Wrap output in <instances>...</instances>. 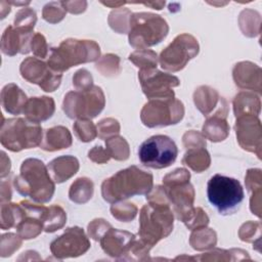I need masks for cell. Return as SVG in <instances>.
Instances as JSON below:
<instances>
[{"label": "cell", "mask_w": 262, "mask_h": 262, "mask_svg": "<svg viewBox=\"0 0 262 262\" xmlns=\"http://www.w3.org/2000/svg\"><path fill=\"white\" fill-rule=\"evenodd\" d=\"M152 174L131 166L105 179L101 184V195L111 204L133 195H147L152 190Z\"/></svg>", "instance_id": "1"}, {"label": "cell", "mask_w": 262, "mask_h": 262, "mask_svg": "<svg viewBox=\"0 0 262 262\" xmlns=\"http://www.w3.org/2000/svg\"><path fill=\"white\" fill-rule=\"evenodd\" d=\"M13 185L19 194L30 196L34 202L42 204L49 202L55 190L47 166L34 158L21 163L19 174L13 179Z\"/></svg>", "instance_id": "2"}, {"label": "cell", "mask_w": 262, "mask_h": 262, "mask_svg": "<svg viewBox=\"0 0 262 262\" xmlns=\"http://www.w3.org/2000/svg\"><path fill=\"white\" fill-rule=\"evenodd\" d=\"M174 215L168 200H151L144 205L139 214L140 239L152 248L167 237L173 230Z\"/></svg>", "instance_id": "3"}, {"label": "cell", "mask_w": 262, "mask_h": 262, "mask_svg": "<svg viewBox=\"0 0 262 262\" xmlns=\"http://www.w3.org/2000/svg\"><path fill=\"white\" fill-rule=\"evenodd\" d=\"M100 56L99 45L92 40L67 39L58 47H52L47 64L56 73L62 74L72 67L95 61Z\"/></svg>", "instance_id": "4"}, {"label": "cell", "mask_w": 262, "mask_h": 262, "mask_svg": "<svg viewBox=\"0 0 262 262\" xmlns=\"http://www.w3.org/2000/svg\"><path fill=\"white\" fill-rule=\"evenodd\" d=\"M169 32L167 21L159 14L151 12L132 13L129 20V44L137 49L159 44Z\"/></svg>", "instance_id": "5"}, {"label": "cell", "mask_w": 262, "mask_h": 262, "mask_svg": "<svg viewBox=\"0 0 262 262\" xmlns=\"http://www.w3.org/2000/svg\"><path fill=\"white\" fill-rule=\"evenodd\" d=\"M190 173L184 168H177L163 178V189L172 205L176 218L184 221L193 209L194 189L189 182Z\"/></svg>", "instance_id": "6"}, {"label": "cell", "mask_w": 262, "mask_h": 262, "mask_svg": "<svg viewBox=\"0 0 262 262\" xmlns=\"http://www.w3.org/2000/svg\"><path fill=\"white\" fill-rule=\"evenodd\" d=\"M42 136L41 126L24 118L6 119L1 124V144L13 152L40 145Z\"/></svg>", "instance_id": "7"}, {"label": "cell", "mask_w": 262, "mask_h": 262, "mask_svg": "<svg viewBox=\"0 0 262 262\" xmlns=\"http://www.w3.org/2000/svg\"><path fill=\"white\" fill-rule=\"evenodd\" d=\"M207 195L210 204L217 209L219 214L231 215L238 210L245 193L238 180L215 174L208 181Z\"/></svg>", "instance_id": "8"}, {"label": "cell", "mask_w": 262, "mask_h": 262, "mask_svg": "<svg viewBox=\"0 0 262 262\" xmlns=\"http://www.w3.org/2000/svg\"><path fill=\"white\" fill-rule=\"evenodd\" d=\"M104 104L103 91L93 85L86 90L68 92L62 102V110L70 119L91 120L101 113Z\"/></svg>", "instance_id": "9"}, {"label": "cell", "mask_w": 262, "mask_h": 262, "mask_svg": "<svg viewBox=\"0 0 262 262\" xmlns=\"http://www.w3.org/2000/svg\"><path fill=\"white\" fill-rule=\"evenodd\" d=\"M183 116L184 105L175 97L149 99L140 113L141 122L149 128L175 125Z\"/></svg>", "instance_id": "10"}, {"label": "cell", "mask_w": 262, "mask_h": 262, "mask_svg": "<svg viewBox=\"0 0 262 262\" xmlns=\"http://www.w3.org/2000/svg\"><path fill=\"white\" fill-rule=\"evenodd\" d=\"M176 143L167 135H154L144 140L138 149L141 164L151 169H164L171 166L177 158Z\"/></svg>", "instance_id": "11"}, {"label": "cell", "mask_w": 262, "mask_h": 262, "mask_svg": "<svg viewBox=\"0 0 262 262\" xmlns=\"http://www.w3.org/2000/svg\"><path fill=\"white\" fill-rule=\"evenodd\" d=\"M199 50L198 40L192 35L180 34L160 53L159 61L164 70L178 72L198 55Z\"/></svg>", "instance_id": "12"}, {"label": "cell", "mask_w": 262, "mask_h": 262, "mask_svg": "<svg viewBox=\"0 0 262 262\" xmlns=\"http://www.w3.org/2000/svg\"><path fill=\"white\" fill-rule=\"evenodd\" d=\"M138 79L142 92L148 99L175 97L173 88L180 85L177 77L157 69L140 70Z\"/></svg>", "instance_id": "13"}, {"label": "cell", "mask_w": 262, "mask_h": 262, "mask_svg": "<svg viewBox=\"0 0 262 262\" xmlns=\"http://www.w3.org/2000/svg\"><path fill=\"white\" fill-rule=\"evenodd\" d=\"M21 77L30 83L37 84L42 90L52 92L58 88L62 74L56 73L49 68L47 62L37 57H27L19 67Z\"/></svg>", "instance_id": "14"}, {"label": "cell", "mask_w": 262, "mask_h": 262, "mask_svg": "<svg viewBox=\"0 0 262 262\" xmlns=\"http://www.w3.org/2000/svg\"><path fill=\"white\" fill-rule=\"evenodd\" d=\"M90 242L83 228L69 227L50 244V251L57 259L78 257L90 249Z\"/></svg>", "instance_id": "15"}, {"label": "cell", "mask_w": 262, "mask_h": 262, "mask_svg": "<svg viewBox=\"0 0 262 262\" xmlns=\"http://www.w3.org/2000/svg\"><path fill=\"white\" fill-rule=\"evenodd\" d=\"M236 138L241 147L255 152L261 158V123L257 116H241L234 125Z\"/></svg>", "instance_id": "16"}, {"label": "cell", "mask_w": 262, "mask_h": 262, "mask_svg": "<svg viewBox=\"0 0 262 262\" xmlns=\"http://www.w3.org/2000/svg\"><path fill=\"white\" fill-rule=\"evenodd\" d=\"M136 238V235L131 232L111 227L104 232L99 241L105 254L114 258H122L126 260Z\"/></svg>", "instance_id": "17"}, {"label": "cell", "mask_w": 262, "mask_h": 262, "mask_svg": "<svg viewBox=\"0 0 262 262\" xmlns=\"http://www.w3.org/2000/svg\"><path fill=\"white\" fill-rule=\"evenodd\" d=\"M33 36V30L8 26L1 38V51L8 56L16 53L27 54L31 51Z\"/></svg>", "instance_id": "18"}, {"label": "cell", "mask_w": 262, "mask_h": 262, "mask_svg": "<svg viewBox=\"0 0 262 262\" xmlns=\"http://www.w3.org/2000/svg\"><path fill=\"white\" fill-rule=\"evenodd\" d=\"M232 77L241 89L261 92V69L257 64L251 61L238 62L233 68Z\"/></svg>", "instance_id": "19"}, {"label": "cell", "mask_w": 262, "mask_h": 262, "mask_svg": "<svg viewBox=\"0 0 262 262\" xmlns=\"http://www.w3.org/2000/svg\"><path fill=\"white\" fill-rule=\"evenodd\" d=\"M228 107L226 103L218 108L215 113L207 117L202 129V134L205 136V138L213 142H219L228 136L229 125L226 121Z\"/></svg>", "instance_id": "20"}, {"label": "cell", "mask_w": 262, "mask_h": 262, "mask_svg": "<svg viewBox=\"0 0 262 262\" xmlns=\"http://www.w3.org/2000/svg\"><path fill=\"white\" fill-rule=\"evenodd\" d=\"M55 111V103L53 98L48 96L31 97L28 99L24 115L30 122L39 124L52 117Z\"/></svg>", "instance_id": "21"}, {"label": "cell", "mask_w": 262, "mask_h": 262, "mask_svg": "<svg viewBox=\"0 0 262 262\" xmlns=\"http://www.w3.org/2000/svg\"><path fill=\"white\" fill-rule=\"evenodd\" d=\"M193 101L199 111L206 117L212 115L227 103L223 97H220L215 89L209 86L198 87L193 93Z\"/></svg>", "instance_id": "22"}, {"label": "cell", "mask_w": 262, "mask_h": 262, "mask_svg": "<svg viewBox=\"0 0 262 262\" xmlns=\"http://www.w3.org/2000/svg\"><path fill=\"white\" fill-rule=\"evenodd\" d=\"M79 161L73 156H61L52 160L47 169L56 183H61L74 176L79 170Z\"/></svg>", "instance_id": "23"}, {"label": "cell", "mask_w": 262, "mask_h": 262, "mask_svg": "<svg viewBox=\"0 0 262 262\" xmlns=\"http://www.w3.org/2000/svg\"><path fill=\"white\" fill-rule=\"evenodd\" d=\"M27 101V95L17 85L9 83L3 87L1 91V104L7 113L11 115L24 113Z\"/></svg>", "instance_id": "24"}, {"label": "cell", "mask_w": 262, "mask_h": 262, "mask_svg": "<svg viewBox=\"0 0 262 262\" xmlns=\"http://www.w3.org/2000/svg\"><path fill=\"white\" fill-rule=\"evenodd\" d=\"M71 145L72 135L68 128L63 126H55L47 129L40 144L41 148L46 151H55L68 148Z\"/></svg>", "instance_id": "25"}, {"label": "cell", "mask_w": 262, "mask_h": 262, "mask_svg": "<svg viewBox=\"0 0 262 262\" xmlns=\"http://www.w3.org/2000/svg\"><path fill=\"white\" fill-rule=\"evenodd\" d=\"M260 97L253 92L244 91L235 95L233 99V112L235 118L241 116H257L260 114Z\"/></svg>", "instance_id": "26"}, {"label": "cell", "mask_w": 262, "mask_h": 262, "mask_svg": "<svg viewBox=\"0 0 262 262\" xmlns=\"http://www.w3.org/2000/svg\"><path fill=\"white\" fill-rule=\"evenodd\" d=\"M246 186L249 191L252 192L250 200V209L251 212L261 217V170L260 169H250L248 170L245 177Z\"/></svg>", "instance_id": "27"}, {"label": "cell", "mask_w": 262, "mask_h": 262, "mask_svg": "<svg viewBox=\"0 0 262 262\" xmlns=\"http://www.w3.org/2000/svg\"><path fill=\"white\" fill-rule=\"evenodd\" d=\"M182 163L193 171L201 173L210 167L211 158L205 147H192L186 150Z\"/></svg>", "instance_id": "28"}, {"label": "cell", "mask_w": 262, "mask_h": 262, "mask_svg": "<svg viewBox=\"0 0 262 262\" xmlns=\"http://www.w3.org/2000/svg\"><path fill=\"white\" fill-rule=\"evenodd\" d=\"M15 228L17 234L23 239H31L38 236L42 230H44V224L39 218L33 216L24 209V217L15 226Z\"/></svg>", "instance_id": "29"}, {"label": "cell", "mask_w": 262, "mask_h": 262, "mask_svg": "<svg viewBox=\"0 0 262 262\" xmlns=\"http://www.w3.org/2000/svg\"><path fill=\"white\" fill-rule=\"evenodd\" d=\"M94 185L91 179L87 177H80L76 179L69 190V198L76 204H85L93 195Z\"/></svg>", "instance_id": "30"}, {"label": "cell", "mask_w": 262, "mask_h": 262, "mask_svg": "<svg viewBox=\"0 0 262 262\" xmlns=\"http://www.w3.org/2000/svg\"><path fill=\"white\" fill-rule=\"evenodd\" d=\"M189 243L191 247L196 251L214 248L217 243L216 232L211 228H207L206 226L194 229L190 234Z\"/></svg>", "instance_id": "31"}, {"label": "cell", "mask_w": 262, "mask_h": 262, "mask_svg": "<svg viewBox=\"0 0 262 262\" xmlns=\"http://www.w3.org/2000/svg\"><path fill=\"white\" fill-rule=\"evenodd\" d=\"M24 217L21 205L9 203L1 204V228L3 230L15 227Z\"/></svg>", "instance_id": "32"}, {"label": "cell", "mask_w": 262, "mask_h": 262, "mask_svg": "<svg viewBox=\"0 0 262 262\" xmlns=\"http://www.w3.org/2000/svg\"><path fill=\"white\" fill-rule=\"evenodd\" d=\"M67 221V213L58 205L48 207L47 216L44 223L45 232H54L63 227Z\"/></svg>", "instance_id": "33"}, {"label": "cell", "mask_w": 262, "mask_h": 262, "mask_svg": "<svg viewBox=\"0 0 262 262\" xmlns=\"http://www.w3.org/2000/svg\"><path fill=\"white\" fill-rule=\"evenodd\" d=\"M105 145L111 158L117 161H126L129 158V144L125 138L118 135L112 136L105 139Z\"/></svg>", "instance_id": "34"}, {"label": "cell", "mask_w": 262, "mask_h": 262, "mask_svg": "<svg viewBox=\"0 0 262 262\" xmlns=\"http://www.w3.org/2000/svg\"><path fill=\"white\" fill-rule=\"evenodd\" d=\"M132 12L128 8L119 7L113 10L108 15L110 27L120 34L129 32V20Z\"/></svg>", "instance_id": "35"}, {"label": "cell", "mask_w": 262, "mask_h": 262, "mask_svg": "<svg viewBox=\"0 0 262 262\" xmlns=\"http://www.w3.org/2000/svg\"><path fill=\"white\" fill-rule=\"evenodd\" d=\"M129 60L132 61L140 70L157 69L158 55L152 50L137 49L129 55Z\"/></svg>", "instance_id": "36"}, {"label": "cell", "mask_w": 262, "mask_h": 262, "mask_svg": "<svg viewBox=\"0 0 262 262\" xmlns=\"http://www.w3.org/2000/svg\"><path fill=\"white\" fill-rule=\"evenodd\" d=\"M255 20H260V15L257 11L252 9H245L239 14V27L244 35L248 37H254L260 32L256 30V27L260 29V24H256Z\"/></svg>", "instance_id": "37"}, {"label": "cell", "mask_w": 262, "mask_h": 262, "mask_svg": "<svg viewBox=\"0 0 262 262\" xmlns=\"http://www.w3.org/2000/svg\"><path fill=\"white\" fill-rule=\"evenodd\" d=\"M96 70H98L103 76L114 77L120 74L121 66L119 56L108 53L103 55L95 64Z\"/></svg>", "instance_id": "38"}, {"label": "cell", "mask_w": 262, "mask_h": 262, "mask_svg": "<svg viewBox=\"0 0 262 262\" xmlns=\"http://www.w3.org/2000/svg\"><path fill=\"white\" fill-rule=\"evenodd\" d=\"M137 207L134 204L128 202H117L114 203L111 207V213L119 221L129 222L133 220L137 214Z\"/></svg>", "instance_id": "39"}, {"label": "cell", "mask_w": 262, "mask_h": 262, "mask_svg": "<svg viewBox=\"0 0 262 262\" xmlns=\"http://www.w3.org/2000/svg\"><path fill=\"white\" fill-rule=\"evenodd\" d=\"M73 129L82 142L92 141L97 136V128L90 120H77L73 125Z\"/></svg>", "instance_id": "40"}, {"label": "cell", "mask_w": 262, "mask_h": 262, "mask_svg": "<svg viewBox=\"0 0 262 262\" xmlns=\"http://www.w3.org/2000/svg\"><path fill=\"white\" fill-rule=\"evenodd\" d=\"M66 13L67 10L62 4V1L49 2L43 7L42 16L46 21L50 24H56L63 19Z\"/></svg>", "instance_id": "41"}, {"label": "cell", "mask_w": 262, "mask_h": 262, "mask_svg": "<svg viewBox=\"0 0 262 262\" xmlns=\"http://www.w3.org/2000/svg\"><path fill=\"white\" fill-rule=\"evenodd\" d=\"M36 21H37L36 12L30 7H24L16 12L13 26L16 28L34 30Z\"/></svg>", "instance_id": "42"}, {"label": "cell", "mask_w": 262, "mask_h": 262, "mask_svg": "<svg viewBox=\"0 0 262 262\" xmlns=\"http://www.w3.org/2000/svg\"><path fill=\"white\" fill-rule=\"evenodd\" d=\"M183 223L188 229L194 230L207 226L209 224V217L202 208H193Z\"/></svg>", "instance_id": "43"}, {"label": "cell", "mask_w": 262, "mask_h": 262, "mask_svg": "<svg viewBox=\"0 0 262 262\" xmlns=\"http://www.w3.org/2000/svg\"><path fill=\"white\" fill-rule=\"evenodd\" d=\"M21 237L14 233L1 235V257H8L21 246Z\"/></svg>", "instance_id": "44"}, {"label": "cell", "mask_w": 262, "mask_h": 262, "mask_svg": "<svg viewBox=\"0 0 262 262\" xmlns=\"http://www.w3.org/2000/svg\"><path fill=\"white\" fill-rule=\"evenodd\" d=\"M120 133V124L113 118L101 120L97 124V135L101 139H107Z\"/></svg>", "instance_id": "45"}, {"label": "cell", "mask_w": 262, "mask_h": 262, "mask_svg": "<svg viewBox=\"0 0 262 262\" xmlns=\"http://www.w3.org/2000/svg\"><path fill=\"white\" fill-rule=\"evenodd\" d=\"M31 50L36 57L45 58L48 54V45L45 37L41 33H35L31 41Z\"/></svg>", "instance_id": "46"}, {"label": "cell", "mask_w": 262, "mask_h": 262, "mask_svg": "<svg viewBox=\"0 0 262 262\" xmlns=\"http://www.w3.org/2000/svg\"><path fill=\"white\" fill-rule=\"evenodd\" d=\"M111 227L112 225L104 219H94L88 224V234L94 241H99L101 236L104 234V232Z\"/></svg>", "instance_id": "47"}, {"label": "cell", "mask_w": 262, "mask_h": 262, "mask_svg": "<svg viewBox=\"0 0 262 262\" xmlns=\"http://www.w3.org/2000/svg\"><path fill=\"white\" fill-rule=\"evenodd\" d=\"M73 85L77 90L89 89L93 86L92 76L87 70L81 69L75 73L73 77Z\"/></svg>", "instance_id": "48"}, {"label": "cell", "mask_w": 262, "mask_h": 262, "mask_svg": "<svg viewBox=\"0 0 262 262\" xmlns=\"http://www.w3.org/2000/svg\"><path fill=\"white\" fill-rule=\"evenodd\" d=\"M183 145L186 149L192 147H206V138L202 133L190 130L184 133L182 137Z\"/></svg>", "instance_id": "49"}, {"label": "cell", "mask_w": 262, "mask_h": 262, "mask_svg": "<svg viewBox=\"0 0 262 262\" xmlns=\"http://www.w3.org/2000/svg\"><path fill=\"white\" fill-rule=\"evenodd\" d=\"M256 232H260V222L249 221L244 223L238 231L239 238L244 242H254V236Z\"/></svg>", "instance_id": "50"}, {"label": "cell", "mask_w": 262, "mask_h": 262, "mask_svg": "<svg viewBox=\"0 0 262 262\" xmlns=\"http://www.w3.org/2000/svg\"><path fill=\"white\" fill-rule=\"evenodd\" d=\"M88 158L95 162V163H98V164H103V163H106L108 162V160L111 159V156L110 154L107 152L106 148L104 149L103 147L101 146H94L92 149L89 150L88 152Z\"/></svg>", "instance_id": "51"}, {"label": "cell", "mask_w": 262, "mask_h": 262, "mask_svg": "<svg viewBox=\"0 0 262 262\" xmlns=\"http://www.w3.org/2000/svg\"><path fill=\"white\" fill-rule=\"evenodd\" d=\"M62 4L66 8V10H68L71 13H81L83 11H85L86 7H87V2L86 1H62Z\"/></svg>", "instance_id": "52"}, {"label": "cell", "mask_w": 262, "mask_h": 262, "mask_svg": "<svg viewBox=\"0 0 262 262\" xmlns=\"http://www.w3.org/2000/svg\"><path fill=\"white\" fill-rule=\"evenodd\" d=\"M11 199V189L9 181H2L1 182V204L5 202H9Z\"/></svg>", "instance_id": "53"}, {"label": "cell", "mask_w": 262, "mask_h": 262, "mask_svg": "<svg viewBox=\"0 0 262 262\" xmlns=\"http://www.w3.org/2000/svg\"><path fill=\"white\" fill-rule=\"evenodd\" d=\"M10 160L6 157V154L4 151H1V177L3 178L6 176L10 171Z\"/></svg>", "instance_id": "54"}, {"label": "cell", "mask_w": 262, "mask_h": 262, "mask_svg": "<svg viewBox=\"0 0 262 262\" xmlns=\"http://www.w3.org/2000/svg\"><path fill=\"white\" fill-rule=\"evenodd\" d=\"M140 4H144V5H146V6H149V7H151L152 9H158V10H161L164 6H165V4H166V2L165 1H156V2H141Z\"/></svg>", "instance_id": "55"}]
</instances>
